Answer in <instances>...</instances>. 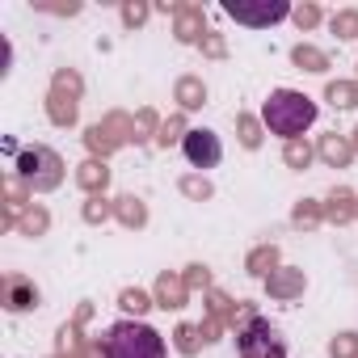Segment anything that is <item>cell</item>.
Instances as JSON below:
<instances>
[{"mask_svg":"<svg viewBox=\"0 0 358 358\" xmlns=\"http://www.w3.org/2000/svg\"><path fill=\"white\" fill-rule=\"evenodd\" d=\"M262 122L282 135V139H295L303 135L312 122H316V101L308 93H295V89H274L266 101H262Z\"/></svg>","mask_w":358,"mask_h":358,"instance_id":"obj_1","label":"cell"},{"mask_svg":"<svg viewBox=\"0 0 358 358\" xmlns=\"http://www.w3.org/2000/svg\"><path fill=\"white\" fill-rule=\"evenodd\" d=\"M101 358H169L164 337L143 320H114L101 337Z\"/></svg>","mask_w":358,"mask_h":358,"instance_id":"obj_2","label":"cell"},{"mask_svg":"<svg viewBox=\"0 0 358 358\" xmlns=\"http://www.w3.org/2000/svg\"><path fill=\"white\" fill-rule=\"evenodd\" d=\"M236 350H241V358H287L282 333L270 320H262V316L245 320V329L236 333Z\"/></svg>","mask_w":358,"mask_h":358,"instance_id":"obj_3","label":"cell"},{"mask_svg":"<svg viewBox=\"0 0 358 358\" xmlns=\"http://www.w3.org/2000/svg\"><path fill=\"white\" fill-rule=\"evenodd\" d=\"M182 156H186L194 169H215V164L224 160V143H220V135H215V131L194 127V131H186V135H182Z\"/></svg>","mask_w":358,"mask_h":358,"instance_id":"obj_4","label":"cell"},{"mask_svg":"<svg viewBox=\"0 0 358 358\" xmlns=\"http://www.w3.org/2000/svg\"><path fill=\"white\" fill-rule=\"evenodd\" d=\"M224 13H228L232 22H241V26H253V30H262V26H274V22H282V17L291 13V5H287V0H274V5H241V0H228V5H224Z\"/></svg>","mask_w":358,"mask_h":358,"instance_id":"obj_5","label":"cell"},{"mask_svg":"<svg viewBox=\"0 0 358 358\" xmlns=\"http://www.w3.org/2000/svg\"><path fill=\"white\" fill-rule=\"evenodd\" d=\"M5 299H9V312L38 308V291H34V287H26L22 278H9V282H5Z\"/></svg>","mask_w":358,"mask_h":358,"instance_id":"obj_6","label":"cell"}]
</instances>
